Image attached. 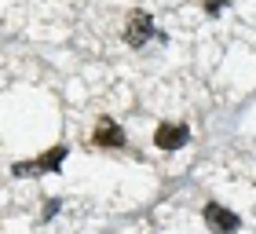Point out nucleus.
Here are the masks:
<instances>
[{
    "instance_id": "f257e3e1",
    "label": "nucleus",
    "mask_w": 256,
    "mask_h": 234,
    "mask_svg": "<svg viewBox=\"0 0 256 234\" xmlns=\"http://www.w3.org/2000/svg\"><path fill=\"white\" fill-rule=\"evenodd\" d=\"M205 224L216 234H230V230H238V216L224 205H205Z\"/></svg>"
},
{
    "instance_id": "39448f33",
    "label": "nucleus",
    "mask_w": 256,
    "mask_h": 234,
    "mask_svg": "<svg viewBox=\"0 0 256 234\" xmlns=\"http://www.w3.org/2000/svg\"><path fill=\"white\" fill-rule=\"evenodd\" d=\"M62 158H66V150L62 146H55V150H48L40 161H33V165H15V172H48V168H59L62 165Z\"/></svg>"
},
{
    "instance_id": "f03ea898",
    "label": "nucleus",
    "mask_w": 256,
    "mask_h": 234,
    "mask_svg": "<svg viewBox=\"0 0 256 234\" xmlns=\"http://www.w3.org/2000/svg\"><path fill=\"white\" fill-rule=\"evenodd\" d=\"M154 143L161 150H180L183 143H187V128H183V124H161L154 132Z\"/></svg>"
},
{
    "instance_id": "7ed1b4c3",
    "label": "nucleus",
    "mask_w": 256,
    "mask_h": 234,
    "mask_svg": "<svg viewBox=\"0 0 256 234\" xmlns=\"http://www.w3.org/2000/svg\"><path fill=\"white\" fill-rule=\"evenodd\" d=\"M146 37H150V15H143V11H136V15L128 18L124 40H128V44H143Z\"/></svg>"
},
{
    "instance_id": "20e7f679",
    "label": "nucleus",
    "mask_w": 256,
    "mask_h": 234,
    "mask_svg": "<svg viewBox=\"0 0 256 234\" xmlns=\"http://www.w3.org/2000/svg\"><path fill=\"white\" fill-rule=\"evenodd\" d=\"M92 139H96L99 146H121V143H124V132H121L114 121H106V117H102V121L96 124V136H92Z\"/></svg>"
},
{
    "instance_id": "423d86ee",
    "label": "nucleus",
    "mask_w": 256,
    "mask_h": 234,
    "mask_svg": "<svg viewBox=\"0 0 256 234\" xmlns=\"http://www.w3.org/2000/svg\"><path fill=\"white\" fill-rule=\"evenodd\" d=\"M224 4H227V0H208V11H220Z\"/></svg>"
}]
</instances>
